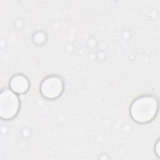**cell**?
I'll use <instances>...</instances> for the list:
<instances>
[{
    "instance_id": "6da1fadb",
    "label": "cell",
    "mask_w": 160,
    "mask_h": 160,
    "mask_svg": "<svg viewBox=\"0 0 160 160\" xmlns=\"http://www.w3.org/2000/svg\"><path fill=\"white\" fill-rule=\"evenodd\" d=\"M158 111V101L151 96H143L137 98L130 108L132 118L139 123L151 121L156 115Z\"/></svg>"
},
{
    "instance_id": "7a4b0ae2",
    "label": "cell",
    "mask_w": 160,
    "mask_h": 160,
    "mask_svg": "<svg viewBox=\"0 0 160 160\" xmlns=\"http://www.w3.org/2000/svg\"><path fill=\"white\" fill-rule=\"evenodd\" d=\"M19 108V99L11 90L2 91L0 95V115L1 118L9 119L14 117Z\"/></svg>"
},
{
    "instance_id": "3957f363",
    "label": "cell",
    "mask_w": 160,
    "mask_h": 160,
    "mask_svg": "<svg viewBox=\"0 0 160 160\" xmlns=\"http://www.w3.org/2000/svg\"><path fill=\"white\" fill-rule=\"evenodd\" d=\"M63 82L58 76H49L46 78L41 86V92L42 96L49 99L58 98L63 91Z\"/></svg>"
},
{
    "instance_id": "277c9868",
    "label": "cell",
    "mask_w": 160,
    "mask_h": 160,
    "mask_svg": "<svg viewBox=\"0 0 160 160\" xmlns=\"http://www.w3.org/2000/svg\"><path fill=\"white\" fill-rule=\"evenodd\" d=\"M29 85L28 79L22 75H16L10 81L11 90L16 94L26 92L29 89Z\"/></svg>"
},
{
    "instance_id": "5b68a950",
    "label": "cell",
    "mask_w": 160,
    "mask_h": 160,
    "mask_svg": "<svg viewBox=\"0 0 160 160\" xmlns=\"http://www.w3.org/2000/svg\"><path fill=\"white\" fill-rule=\"evenodd\" d=\"M159 141H158V142H157V144H156V154L158 156H159Z\"/></svg>"
}]
</instances>
